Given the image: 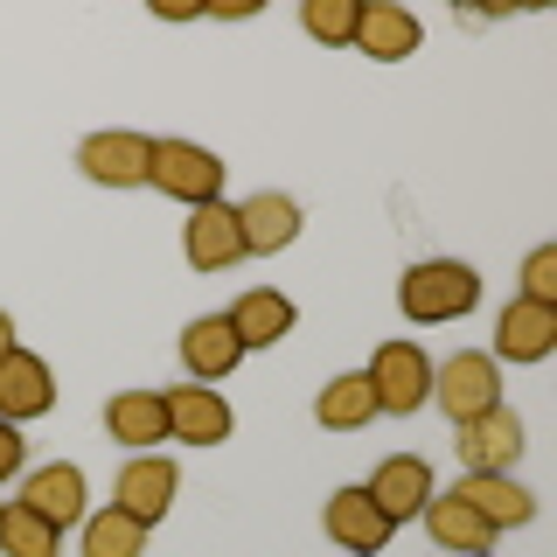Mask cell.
I'll use <instances>...</instances> for the list:
<instances>
[{
	"mask_svg": "<svg viewBox=\"0 0 557 557\" xmlns=\"http://www.w3.org/2000/svg\"><path fill=\"white\" fill-rule=\"evenodd\" d=\"M397 307H405V321H418V327L467 321V313L481 307V272L467 265V258H425V265H411L397 278Z\"/></svg>",
	"mask_w": 557,
	"mask_h": 557,
	"instance_id": "cell-1",
	"label": "cell"
},
{
	"mask_svg": "<svg viewBox=\"0 0 557 557\" xmlns=\"http://www.w3.org/2000/svg\"><path fill=\"white\" fill-rule=\"evenodd\" d=\"M223 153L196 147V139H153V161H147V188H161L168 202H223Z\"/></svg>",
	"mask_w": 557,
	"mask_h": 557,
	"instance_id": "cell-2",
	"label": "cell"
},
{
	"mask_svg": "<svg viewBox=\"0 0 557 557\" xmlns=\"http://www.w3.org/2000/svg\"><path fill=\"white\" fill-rule=\"evenodd\" d=\"M362 376L376 391V411H391V418H411L432 405V356L418 342H383Z\"/></svg>",
	"mask_w": 557,
	"mask_h": 557,
	"instance_id": "cell-3",
	"label": "cell"
},
{
	"mask_svg": "<svg viewBox=\"0 0 557 557\" xmlns=\"http://www.w3.org/2000/svg\"><path fill=\"white\" fill-rule=\"evenodd\" d=\"M432 397L446 405L453 425H467L502 405V362L487 348H460V356H446V370H432Z\"/></svg>",
	"mask_w": 557,
	"mask_h": 557,
	"instance_id": "cell-4",
	"label": "cell"
},
{
	"mask_svg": "<svg viewBox=\"0 0 557 557\" xmlns=\"http://www.w3.org/2000/svg\"><path fill=\"white\" fill-rule=\"evenodd\" d=\"M168 405V440L174 446H223L237 432V411L223 405V391H209V383H174L161 391Z\"/></svg>",
	"mask_w": 557,
	"mask_h": 557,
	"instance_id": "cell-5",
	"label": "cell"
},
{
	"mask_svg": "<svg viewBox=\"0 0 557 557\" xmlns=\"http://www.w3.org/2000/svg\"><path fill=\"white\" fill-rule=\"evenodd\" d=\"M453 453H460L467 474H509V467L522 460V418L509 405L467 418V425H453Z\"/></svg>",
	"mask_w": 557,
	"mask_h": 557,
	"instance_id": "cell-6",
	"label": "cell"
},
{
	"mask_svg": "<svg viewBox=\"0 0 557 557\" xmlns=\"http://www.w3.org/2000/svg\"><path fill=\"white\" fill-rule=\"evenodd\" d=\"M174 495H182V467L161 460V453H133V460L119 467V502H112V509H126L133 522L153 530V522L174 509Z\"/></svg>",
	"mask_w": 557,
	"mask_h": 557,
	"instance_id": "cell-7",
	"label": "cell"
},
{
	"mask_svg": "<svg viewBox=\"0 0 557 557\" xmlns=\"http://www.w3.org/2000/svg\"><path fill=\"white\" fill-rule=\"evenodd\" d=\"M57 411V376L35 348H8L0 356V425H28V418Z\"/></svg>",
	"mask_w": 557,
	"mask_h": 557,
	"instance_id": "cell-8",
	"label": "cell"
},
{
	"mask_svg": "<svg viewBox=\"0 0 557 557\" xmlns=\"http://www.w3.org/2000/svg\"><path fill=\"white\" fill-rule=\"evenodd\" d=\"M147 161H153L147 133H91L77 147L84 182H98V188H147Z\"/></svg>",
	"mask_w": 557,
	"mask_h": 557,
	"instance_id": "cell-9",
	"label": "cell"
},
{
	"mask_svg": "<svg viewBox=\"0 0 557 557\" xmlns=\"http://www.w3.org/2000/svg\"><path fill=\"white\" fill-rule=\"evenodd\" d=\"M321 522H327V536H335L348 557H376L397 536V522L370 502V487H335V495H327V509H321Z\"/></svg>",
	"mask_w": 557,
	"mask_h": 557,
	"instance_id": "cell-10",
	"label": "cell"
},
{
	"mask_svg": "<svg viewBox=\"0 0 557 557\" xmlns=\"http://www.w3.org/2000/svg\"><path fill=\"white\" fill-rule=\"evenodd\" d=\"M182 251L196 272H231L244 258V231H237V202H202L182 223Z\"/></svg>",
	"mask_w": 557,
	"mask_h": 557,
	"instance_id": "cell-11",
	"label": "cell"
},
{
	"mask_svg": "<svg viewBox=\"0 0 557 557\" xmlns=\"http://www.w3.org/2000/svg\"><path fill=\"white\" fill-rule=\"evenodd\" d=\"M418 42H425V22H418L411 8H397V0H362L356 49L370 63H405V57H418Z\"/></svg>",
	"mask_w": 557,
	"mask_h": 557,
	"instance_id": "cell-12",
	"label": "cell"
},
{
	"mask_svg": "<svg viewBox=\"0 0 557 557\" xmlns=\"http://www.w3.org/2000/svg\"><path fill=\"white\" fill-rule=\"evenodd\" d=\"M237 231H244V258H278L293 237L307 231L300 202L278 196V188H258L251 202H237Z\"/></svg>",
	"mask_w": 557,
	"mask_h": 557,
	"instance_id": "cell-13",
	"label": "cell"
},
{
	"mask_svg": "<svg viewBox=\"0 0 557 557\" xmlns=\"http://www.w3.org/2000/svg\"><path fill=\"white\" fill-rule=\"evenodd\" d=\"M244 362V342L231 327V313H196V321L182 327V370L188 383H223Z\"/></svg>",
	"mask_w": 557,
	"mask_h": 557,
	"instance_id": "cell-14",
	"label": "cell"
},
{
	"mask_svg": "<svg viewBox=\"0 0 557 557\" xmlns=\"http://www.w3.org/2000/svg\"><path fill=\"white\" fill-rule=\"evenodd\" d=\"M84 495H91V487H84L77 460H49V467H35V474L22 481V509H35L42 522H57V530H77V522L91 516Z\"/></svg>",
	"mask_w": 557,
	"mask_h": 557,
	"instance_id": "cell-15",
	"label": "cell"
},
{
	"mask_svg": "<svg viewBox=\"0 0 557 557\" xmlns=\"http://www.w3.org/2000/svg\"><path fill=\"white\" fill-rule=\"evenodd\" d=\"M362 487H370V502L391 522H411L432 495H440V487H432V460H418V453H391V460H383Z\"/></svg>",
	"mask_w": 557,
	"mask_h": 557,
	"instance_id": "cell-16",
	"label": "cell"
},
{
	"mask_svg": "<svg viewBox=\"0 0 557 557\" xmlns=\"http://www.w3.org/2000/svg\"><path fill=\"white\" fill-rule=\"evenodd\" d=\"M557 348V307H536V300H509L495 321V362H544Z\"/></svg>",
	"mask_w": 557,
	"mask_h": 557,
	"instance_id": "cell-17",
	"label": "cell"
},
{
	"mask_svg": "<svg viewBox=\"0 0 557 557\" xmlns=\"http://www.w3.org/2000/svg\"><path fill=\"white\" fill-rule=\"evenodd\" d=\"M453 495H460L495 536H502V530H522V522L536 516V495H530L522 481H509V474H467L460 487H453Z\"/></svg>",
	"mask_w": 557,
	"mask_h": 557,
	"instance_id": "cell-18",
	"label": "cell"
},
{
	"mask_svg": "<svg viewBox=\"0 0 557 557\" xmlns=\"http://www.w3.org/2000/svg\"><path fill=\"white\" fill-rule=\"evenodd\" d=\"M418 516H425V536H432L446 557H487V544H495V530H487V522L467 509L453 487H446V495H432Z\"/></svg>",
	"mask_w": 557,
	"mask_h": 557,
	"instance_id": "cell-19",
	"label": "cell"
},
{
	"mask_svg": "<svg viewBox=\"0 0 557 557\" xmlns=\"http://www.w3.org/2000/svg\"><path fill=\"white\" fill-rule=\"evenodd\" d=\"M104 432H112L119 446H133V453L168 446V405H161V391H119L112 405H104Z\"/></svg>",
	"mask_w": 557,
	"mask_h": 557,
	"instance_id": "cell-20",
	"label": "cell"
},
{
	"mask_svg": "<svg viewBox=\"0 0 557 557\" xmlns=\"http://www.w3.org/2000/svg\"><path fill=\"white\" fill-rule=\"evenodd\" d=\"M293 321H300V313H293V300H286V293H272V286H251V293L231 307V327H237L244 356H251V348H278V342L293 335Z\"/></svg>",
	"mask_w": 557,
	"mask_h": 557,
	"instance_id": "cell-21",
	"label": "cell"
},
{
	"mask_svg": "<svg viewBox=\"0 0 557 557\" xmlns=\"http://www.w3.org/2000/svg\"><path fill=\"white\" fill-rule=\"evenodd\" d=\"M370 418H376V391H370V376H362V370L327 376L321 397H313V425H321V432H362Z\"/></svg>",
	"mask_w": 557,
	"mask_h": 557,
	"instance_id": "cell-22",
	"label": "cell"
},
{
	"mask_svg": "<svg viewBox=\"0 0 557 557\" xmlns=\"http://www.w3.org/2000/svg\"><path fill=\"white\" fill-rule=\"evenodd\" d=\"M77 530H84V557H139L147 550V522H133L126 509H98Z\"/></svg>",
	"mask_w": 557,
	"mask_h": 557,
	"instance_id": "cell-23",
	"label": "cell"
},
{
	"mask_svg": "<svg viewBox=\"0 0 557 557\" xmlns=\"http://www.w3.org/2000/svg\"><path fill=\"white\" fill-rule=\"evenodd\" d=\"M0 550H8V557H57L63 530L42 522L35 509H22V502H8V509H0Z\"/></svg>",
	"mask_w": 557,
	"mask_h": 557,
	"instance_id": "cell-24",
	"label": "cell"
},
{
	"mask_svg": "<svg viewBox=\"0 0 557 557\" xmlns=\"http://www.w3.org/2000/svg\"><path fill=\"white\" fill-rule=\"evenodd\" d=\"M356 14H362V0H307V8H300V22H307L313 42L348 49V42H356Z\"/></svg>",
	"mask_w": 557,
	"mask_h": 557,
	"instance_id": "cell-25",
	"label": "cell"
},
{
	"mask_svg": "<svg viewBox=\"0 0 557 557\" xmlns=\"http://www.w3.org/2000/svg\"><path fill=\"white\" fill-rule=\"evenodd\" d=\"M522 300L557 307V244H536V251L522 258Z\"/></svg>",
	"mask_w": 557,
	"mask_h": 557,
	"instance_id": "cell-26",
	"label": "cell"
},
{
	"mask_svg": "<svg viewBox=\"0 0 557 557\" xmlns=\"http://www.w3.org/2000/svg\"><path fill=\"white\" fill-rule=\"evenodd\" d=\"M28 467V440H22V425H0V481H14Z\"/></svg>",
	"mask_w": 557,
	"mask_h": 557,
	"instance_id": "cell-27",
	"label": "cell"
},
{
	"mask_svg": "<svg viewBox=\"0 0 557 557\" xmlns=\"http://www.w3.org/2000/svg\"><path fill=\"white\" fill-rule=\"evenodd\" d=\"M8 348H22V342H14V313L0 307V356H8Z\"/></svg>",
	"mask_w": 557,
	"mask_h": 557,
	"instance_id": "cell-28",
	"label": "cell"
}]
</instances>
